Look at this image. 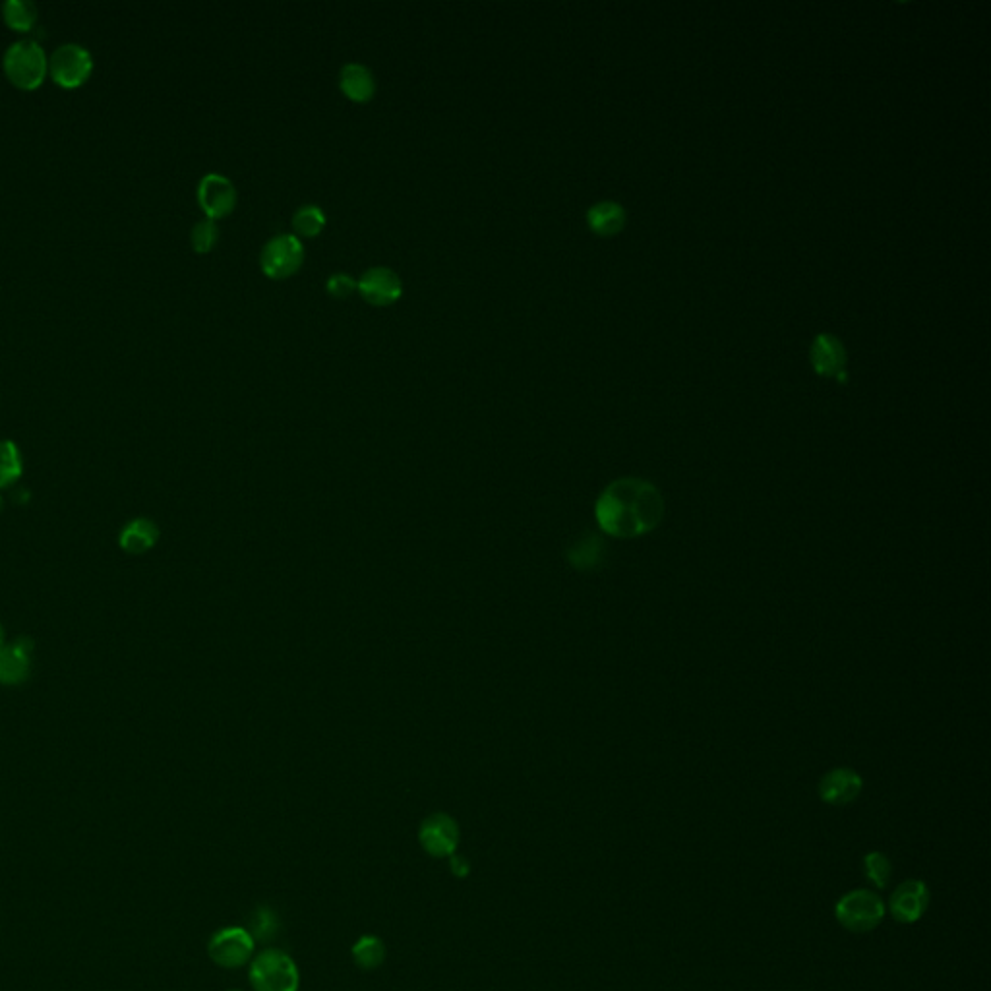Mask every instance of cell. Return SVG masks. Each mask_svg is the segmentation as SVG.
I'll use <instances>...</instances> for the list:
<instances>
[{"instance_id": "1", "label": "cell", "mask_w": 991, "mask_h": 991, "mask_svg": "<svg viewBox=\"0 0 991 991\" xmlns=\"http://www.w3.org/2000/svg\"><path fill=\"white\" fill-rule=\"evenodd\" d=\"M664 498L653 482L626 477L602 490L595 515L602 531L616 539H635L655 531L664 517Z\"/></svg>"}, {"instance_id": "2", "label": "cell", "mask_w": 991, "mask_h": 991, "mask_svg": "<svg viewBox=\"0 0 991 991\" xmlns=\"http://www.w3.org/2000/svg\"><path fill=\"white\" fill-rule=\"evenodd\" d=\"M250 986L254 991H299L301 972L291 955L281 949H264L250 962Z\"/></svg>"}, {"instance_id": "3", "label": "cell", "mask_w": 991, "mask_h": 991, "mask_svg": "<svg viewBox=\"0 0 991 991\" xmlns=\"http://www.w3.org/2000/svg\"><path fill=\"white\" fill-rule=\"evenodd\" d=\"M2 68L14 86L22 90H35L47 76L49 61L43 47L35 39H20L4 51Z\"/></svg>"}, {"instance_id": "4", "label": "cell", "mask_w": 991, "mask_h": 991, "mask_svg": "<svg viewBox=\"0 0 991 991\" xmlns=\"http://www.w3.org/2000/svg\"><path fill=\"white\" fill-rule=\"evenodd\" d=\"M842 928L854 933L875 930L885 918V904L868 889H856L842 897L835 908Z\"/></svg>"}, {"instance_id": "5", "label": "cell", "mask_w": 991, "mask_h": 991, "mask_svg": "<svg viewBox=\"0 0 991 991\" xmlns=\"http://www.w3.org/2000/svg\"><path fill=\"white\" fill-rule=\"evenodd\" d=\"M256 951V941L250 931L229 926L221 928L211 935L208 943V955L211 961L221 968H241L246 962L252 961Z\"/></svg>"}, {"instance_id": "6", "label": "cell", "mask_w": 991, "mask_h": 991, "mask_svg": "<svg viewBox=\"0 0 991 991\" xmlns=\"http://www.w3.org/2000/svg\"><path fill=\"white\" fill-rule=\"evenodd\" d=\"M304 246L295 235H275L264 244L260 254L262 271L271 279H287L301 270Z\"/></svg>"}, {"instance_id": "7", "label": "cell", "mask_w": 991, "mask_h": 991, "mask_svg": "<svg viewBox=\"0 0 991 991\" xmlns=\"http://www.w3.org/2000/svg\"><path fill=\"white\" fill-rule=\"evenodd\" d=\"M93 59L90 51L78 43H64L49 59L51 78L62 88H78L90 78Z\"/></svg>"}, {"instance_id": "8", "label": "cell", "mask_w": 991, "mask_h": 991, "mask_svg": "<svg viewBox=\"0 0 991 991\" xmlns=\"http://www.w3.org/2000/svg\"><path fill=\"white\" fill-rule=\"evenodd\" d=\"M419 841L426 854L450 858L459 846V827L448 813H434L422 821Z\"/></svg>"}, {"instance_id": "9", "label": "cell", "mask_w": 991, "mask_h": 991, "mask_svg": "<svg viewBox=\"0 0 991 991\" xmlns=\"http://www.w3.org/2000/svg\"><path fill=\"white\" fill-rule=\"evenodd\" d=\"M198 204L211 221L227 217L237 206V188L227 177L208 173L198 184Z\"/></svg>"}, {"instance_id": "10", "label": "cell", "mask_w": 991, "mask_h": 991, "mask_svg": "<svg viewBox=\"0 0 991 991\" xmlns=\"http://www.w3.org/2000/svg\"><path fill=\"white\" fill-rule=\"evenodd\" d=\"M357 289L362 299L374 306H390L403 295V283L399 275L390 268L380 266L364 271L357 281Z\"/></svg>"}, {"instance_id": "11", "label": "cell", "mask_w": 991, "mask_h": 991, "mask_svg": "<svg viewBox=\"0 0 991 991\" xmlns=\"http://www.w3.org/2000/svg\"><path fill=\"white\" fill-rule=\"evenodd\" d=\"M930 906V889L920 879H908L891 895V914L897 922L914 924Z\"/></svg>"}, {"instance_id": "12", "label": "cell", "mask_w": 991, "mask_h": 991, "mask_svg": "<svg viewBox=\"0 0 991 991\" xmlns=\"http://www.w3.org/2000/svg\"><path fill=\"white\" fill-rule=\"evenodd\" d=\"M862 779L856 771L839 767L829 771L819 782V798L829 806H846L862 792Z\"/></svg>"}, {"instance_id": "13", "label": "cell", "mask_w": 991, "mask_h": 991, "mask_svg": "<svg viewBox=\"0 0 991 991\" xmlns=\"http://www.w3.org/2000/svg\"><path fill=\"white\" fill-rule=\"evenodd\" d=\"M31 651L33 641L28 637H20L12 645L0 647V684L18 686L28 680Z\"/></svg>"}, {"instance_id": "14", "label": "cell", "mask_w": 991, "mask_h": 991, "mask_svg": "<svg viewBox=\"0 0 991 991\" xmlns=\"http://www.w3.org/2000/svg\"><path fill=\"white\" fill-rule=\"evenodd\" d=\"M811 364L819 376L839 378L846 364V351L841 339L829 333L817 335L811 347Z\"/></svg>"}, {"instance_id": "15", "label": "cell", "mask_w": 991, "mask_h": 991, "mask_svg": "<svg viewBox=\"0 0 991 991\" xmlns=\"http://www.w3.org/2000/svg\"><path fill=\"white\" fill-rule=\"evenodd\" d=\"M339 88L355 103H366L376 93V80L370 68L359 62H349L339 72Z\"/></svg>"}, {"instance_id": "16", "label": "cell", "mask_w": 991, "mask_h": 991, "mask_svg": "<svg viewBox=\"0 0 991 991\" xmlns=\"http://www.w3.org/2000/svg\"><path fill=\"white\" fill-rule=\"evenodd\" d=\"M587 223L593 233L601 237H612L624 229L626 211L616 202H599L587 211Z\"/></svg>"}, {"instance_id": "17", "label": "cell", "mask_w": 991, "mask_h": 991, "mask_svg": "<svg viewBox=\"0 0 991 991\" xmlns=\"http://www.w3.org/2000/svg\"><path fill=\"white\" fill-rule=\"evenodd\" d=\"M159 539V529L150 519H134L130 521L121 531L119 544L122 550L130 554H142L148 552L151 546Z\"/></svg>"}, {"instance_id": "18", "label": "cell", "mask_w": 991, "mask_h": 991, "mask_svg": "<svg viewBox=\"0 0 991 991\" xmlns=\"http://www.w3.org/2000/svg\"><path fill=\"white\" fill-rule=\"evenodd\" d=\"M355 964L362 970H376L386 961V945L378 935H362L351 947Z\"/></svg>"}, {"instance_id": "19", "label": "cell", "mask_w": 991, "mask_h": 991, "mask_svg": "<svg viewBox=\"0 0 991 991\" xmlns=\"http://www.w3.org/2000/svg\"><path fill=\"white\" fill-rule=\"evenodd\" d=\"M604 544L597 535H589L577 542L568 554L575 570L589 571L599 568L604 560Z\"/></svg>"}, {"instance_id": "20", "label": "cell", "mask_w": 991, "mask_h": 991, "mask_svg": "<svg viewBox=\"0 0 991 991\" xmlns=\"http://www.w3.org/2000/svg\"><path fill=\"white\" fill-rule=\"evenodd\" d=\"M4 22L16 31H30L37 20V6L30 0H6L2 4Z\"/></svg>"}, {"instance_id": "21", "label": "cell", "mask_w": 991, "mask_h": 991, "mask_svg": "<svg viewBox=\"0 0 991 991\" xmlns=\"http://www.w3.org/2000/svg\"><path fill=\"white\" fill-rule=\"evenodd\" d=\"M24 469L22 455L14 442L2 440L0 442V488H6L10 484L20 479Z\"/></svg>"}, {"instance_id": "22", "label": "cell", "mask_w": 991, "mask_h": 991, "mask_svg": "<svg viewBox=\"0 0 991 991\" xmlns=\"http://www.w3.org/2000/svg\"><path fill=\"white\" fill-rule=\"evenodd\" d=\"M279 928H281L279 918L268 906L256 908L250 916V922H248V931L254 937V941H262V943H268L271 939H275V935L279 933Z\"/></svg>"}, {"instance_id": "23", "label": "cell", "mask_w": 991, "mask_h": 991, "mask_svg": "<svg viewBox=\"0 0 991 991\" xmlns=\"http://www.w3.org/2000/svg\"><path fill=\"white\" fill-rule=\"evenodd\" d=\"M293 227L302 237H316L326 227V213L314 204H306L293 215Z\"/></svg>"}, {"instance_id": "24", "label": "cell", "mask_w": 991, "mask_h": 991, "mask_svg": "<svg viewBox=\"0 0 991 991\" xmlns=\"http://www.w3.org/2000/svg\"><path fill=\"white\" fill-rule=\"evenodd\" d=\"M864 875L870 879L871 883L877 889H885L889 885V881H891V875H893V868H891L889 858L883 856L881 852H870L864 858Z\"/></svg>"}, {"instance_id": "25", "label": "cell", "mask_w": 991, "mask_h": 991, "mask_svg": "<svg viewBox=\"0 0 991 991\" xmlns=\"http://www.w3.org/2000/svg\"><path fill=\"white\" fill-rule=\"evenodd\" d=\"M190 241H192V246L196 252H200V254L211 252L219 241V229H217L215 221H211V219L198 221L190 233Z\"/></svg>"}, {"instance_id": "26", "label": "cell", "mask_w": 991, "mask_h": 991, "mask_svg": "<svg viewBox=\"0 0 991 991\" xmlns=\"http://www.w3.org/2000/svg\"><path fill=\"white\" fill-rule=\"evenodd\" d=\"M326 289L333 299H347L355 289L357 281L349 273H333L326 283Z\"/></svg>"}, {"instance_id": "27", "label": "cell", "mask_w": 991, "mask_h": 991, "mask_svg": "<svg viewBox=\"0 0 991 991\" xmlns=\"http://www.w3.org/2000/svg\"><path fill=\"white\" fill-rule=\"evenodd\" d=\"M450 870L457 879H465L471 873V864H469L467 858H463L459 854H453V856H450Z\"/></svg>"}, {"instance_id": "28", "label": "cell", "mask_w": 991, "mask_h": 991, "mask_svg": "<svg viewBox=\"0 0 991 991\" xmlns=\"http://www.w3.org/2000/svg\"><path fill=\"white\" fill-rule=\"evenodd\" d=\"M2 643H4V630H2V624H0V647H2Z\"/></svg>"}, {"instance_id": "29", "label": "cell", "mask_w": 991, "mask_h": 991, "mask_svg": "<svg viewBox=\"0 0 991 991\" xmlns=\"http://www.w3.org/2000/svg\"><path fill=\"white\" fill-rule=\"evenodd\" d=\"M0 511H2V500H0Z\"/></svg>"}, {"instance_id": "30", "label": "cell", "mask_w": 991, "mask_h": 991, "mask_svg": "<svg viewBox=\"0 0 991 991\" xmlns=\"http://www.w3.org/2000/svg\"><path fill=\"white\" fill-rule=\"evenodd\" d=\"M229 991H241V990H229Z\"/></svg>"}]
</instances>
